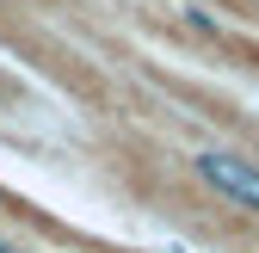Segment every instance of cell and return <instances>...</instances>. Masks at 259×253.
I'll use <instances>...</instances> for the list:
<instances>
[{"label": "cell", "instance_id": "obj_1", "mask_svg": "<svg viewBox=\"0 0 259 253\" xmlns=\"http://www.w3.org/2000/svg\"><path fill=\"white\" fill-rule=\"evenodd\" d=\"M191 173H198L216 198H229L235 210L259 216V161H247V154H235V148H204L198 161H191Z\"/></svg>", "mask_w": 259, "mask_h": 253}, {"label": "cell", "instance_id": "obj_2", "mask_svg": "<svg viewBox=\"0 0 259 253\" xmlns=\"http://www.w3.org/2000/svg\"><path fill=\"white\" fill-rule=\"evenodd\" d=\"M7 210H13V198H7V192H0V216H7Z\"/></svg>", "mask_w": 259, "mask_h": 253}]
</instances>
